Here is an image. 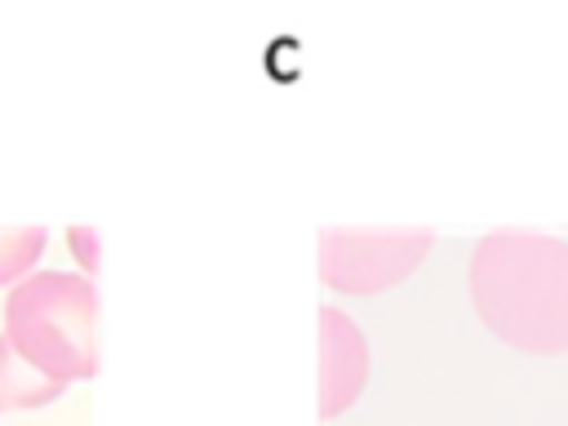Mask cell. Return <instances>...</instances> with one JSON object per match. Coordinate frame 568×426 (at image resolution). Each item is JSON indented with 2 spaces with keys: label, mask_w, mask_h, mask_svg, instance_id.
Instances as JSON below:
<instances>
[{
  "label": "cell",
  "mask_w": 568,
  "mask_h": 426,
  "mask_svg": "<svg viewBox=\"0 0 568 426\" xmlns=\"http://www.w3.org/2000/svg\"><path fill=\"white\" fill-rule=\"evenodd\" d=\"M479 320L528 355L568 351V240L541 231H488L470 253Z\"/></svg>",
  "instance_id": "obj_1"
},
{
  "label": "cell",
  "mask_w": 568,
  "mask_h": 426,
  "mask_svg": "<svg viewBox=\"0 0 568 426\" xmlns=\"http://www.w3.org/2000/svg\"><path fill=\"white\" fill-rule=\"evenodd\" d=\"M98 293L75 271H36L4 297L9 351L49 382H80L98 368Z\"/></svg>",
  "instance_id": "obj_2"
},
{
  "label": "cell",
  "mask_w": 568,
  "mask_h": 426,
  "mask_svg": "<svg viewBox=\"0 0 568 426\" xmlns=\"http://www.w3.org/2000/svg\"><path fill=\"white\" fill-rule=\"evenodd\" d=\"M430 240L426 226H328L320 235V275L342 293H382L426 257Z\"/></svg>",
  "instance_id": "obj_3"
},
{
  "label": "cell",
  "mask_w": 568,
  "mask_h": 426,
  "mask_svg": "<svg viewBox=\"0 0 568 426\" xmlns=\"http://www.w3.org/2000/svg\"><path fill=\"white\" fill-rule=\"evenodd\" d=\"M368 382V342L359 324L337 311L320 306V417H337L359 399Z\"/></svg>",
  "instance_id": "obj_4"
},
{
  "label": "cell",
  "mask_w": 568,
  "mask_h": 426,
  "mask_svg": "<svg viewBox=\"0 0 568 426\" xmlns=\"http://www.w3.org/2000/svg\"><path fill=\"white\" fill-rule=\"evenodd\" d=\"M67 386L62 382H49L40 373H31L13 351L9 342L0 337V413L4 408H40L49 399H58Z\"/></svg>",
  "instance_id": "obj_5"
},
{
  "label": "cell",
  "mask_w": 568,
  "mask_h": 426,
  "mask_svg": "<svg viewBox=\"0 0 568 426\" xmlns=\"http://www.w3.org/2000/svg\"><path fill=\"white\" fill-rule=\"evenodd\" d=\"M44 226H0V284H13L44 248Z\"/></svg>",
  "instance_id": "obj_6"
}]
</instances>
